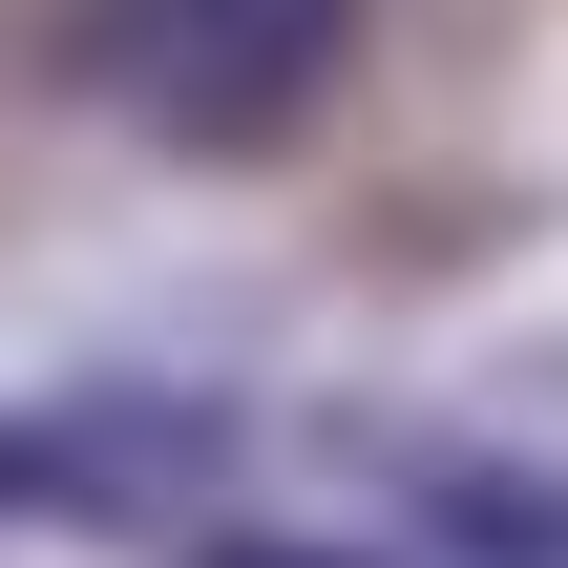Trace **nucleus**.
<instances>
[{
  "label": "nucleus",
  "mask_w": 568,
  "mask_h": 568,
  "mask_svg": "<svg viewBox=\"0 0 568 568\" xmlns=\"http://www.w3.org/2000/svg\"><path fill=\"white\" fill-rule=\"evenodd\" d=\"M358 63V0H84V84L169 148H274Z\"/></svg>",
  "instance_id": "1"
},
{
  "label": "nucleus",
  "mask_w": 568,
  "mask_h": 568,
  "mask_svg": "<svg viewBox=\"0 0 568 568\" xmlns=\"http://www.w3.org/2000/svg\"><path fill=\"white\" fill-rule=\"evenodd\" d=\"M190 568H379V548H274V527H232V548H190Z\"/></svg>",
  "instance_id": "2"
}]
</instances>
